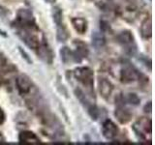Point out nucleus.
<instances>
[{"label":"nucleus","mask_w":155,"mask_h":145,"mask_svg":"<svg viewBox=\"0 0 155 145\" xmlns=\"http://www.w3.org/2000/svg\"><path fill=\"white\" fill-rule=\"evenodd\" d=\"M118 79L124 84L132 83L134 81L143 82L147 81V79L137 68L127 60H123L119 63L118 68Z\"/></svg>","instance_id":"obj_1"},{"label":"nucleus","mask_w":155,"mask_h":145,"mask_svg":"<svg viewBox=\"0 0 155 145\" xmlns=\"http://www.w3.org/2000/svg\"><path fill=\"white\" fill-rule=\"evenodd\" d=\"M73 76L80 83L85 87L91 98L94 96V72L89 67H78L73 72Z\"/></svg>","instance_id":"obj_2"},{"label":"nucleus","mask_w":155,"mask_h":145,"mask_svg":"<svg viewBox=\"0 0 155 145\" xmlns=\"http://www.w3.org/2000/svg\"><path fill=\"white\" fill-rule=\"evenodd\" d=\"M12 26L16 27V29L38 27L33 13L29 9H24V8L19 9L18 11L16 21L12 23Z\"/></svg>","instance_id":"obj_3"},{"label":"nucleus","mask_w":155,"mask_h":145,"mask_svg":"<svg viewBox=\"0 0 155 145\" xmlns=\"http://www.w3.org/2000/svg\"><path fill=\"white\" fill-rule=\"evenodd\" d=\"M116 40H117V43L123 47V50L128 55L134 56L137 53L138 50L137 43H136L133 33L130 30L121 31L117 35V37H116Z\"/></svg>","instance_id":"obj_4"},{"label":"nucleus","mask_w":155,"mask_h":145,"mask_svg":"<svg viewBox=\"0 0 155 145\" xmlns=\"http://www.w3.org/2000/svg\"><path fill=\"white\" fill-rule=\"evenodd\" d=\"M74 93L76 98L79 100V102L81 103V105L84 106V108H86L87 110V113L91 117L92 120H97L99 117V114H100V111L99 108H97L96 105L94 103L90 102V100L88 99V97L86 96V94L82 91L81 88H76L74 90Z\"/></svg>","instance_id":"obj_5"},{"label":"nucleus","mask_w":155,"mask_h":145,"mask_svg":"<svg viewBox=\"0 0 155 145\" xmlns=\"http://www.w3.org/2000/svg\"><path fill=\"white\" fill-rule=\"evenodd\" d=\"M133 130L139 138L143 140L147 139V135L150 137L152 133V122L150 118L142 117L137 120L133 125Z\"/></svg>","instance_id":"obj_6"},{"label":"nucleus","mask_w":155,"mask_h":145,"mask_svg":"<svg viewBox=\"0 0 155 145\" xmlns=\"http://www.w3.org/2000/svg\"><path fill=\"white\" fill-rule=\"evenodd\" d=\"M16 87L18 94L22 97H26L35 89L33 81L28 76L21 74L16 79Z\"/></svg>","instance_id":"obj_7"},{"label":"nucleus","mask_w":155,"mask_h":145,"mask_svg":"<svg viewBox=\"0 0 155 145\" xmlns=\"http://www.w3.org/2000/svg\"><path fill=\"white\" fill-rule=\"evenodd\" d=\"M35 52L37 56L42 61L47 63V64H51L52 63L53 58H54V54H53V51L51 48V47L48 46L47 40L41 43V45L35 50Z\"/></svg>","instance_id":"obj_8"},{"label":"nucleus","mask_w":155,"mask_h":145,"mask_svg":"<svg viewBox=\"0 0 155 145\" xmlns=\"http://www.w3.org/2000/svg\"><path fill=\"white\" fill-rule=\"evenodd\" d=\"M119 129L114 122L110 119L105 120L102 124V134L103 137L108 140H113L117 137Z\"/></svg>","instance_id":"obj_9"},{"label":"nucleus","mask_w":155,"mask_h":145,"mask_svg":"<svg viewBox=\"0 0 155 145\" xmlns=\"http://www.w3.org/2000/svg\"><path fill=\"white\" fill-rule=\"evenodd\" d=\"M117 102V106H116L115 111H114V116L117 119V121L120 124H127L130 122L132 119V112L130 111L129 108H127L125 106V105L121 102Z\"/></svg>","instance_id":"obj_10"},{"label":"nucleus","mask_w":155,"mask_h":145,"mask_svg":"<svg viewBox=\"0 0 155 145\" xmlns=\"http://www.w3.org/2000/svg\"><path fill=\"white\" fill-rule=\"evenodd\" d=\"M59 54H60L61 61L64 63L65 65L74 64V63H81L82 61L81 58L77 55L75 50H70L68 47H61L59 50Z\"/></svg>","instance_id":"obj_11"},{"label":"nucleus","mask_w":155,"mask_h":145,"mask_svg":"<svg viewBox=\"0 0 155 145\" xmlns=\"http://www.w3.org/2000/svg\"><path fill=\"white\" fill-rule=\"evenodd\" d=\"M98 87H99V92H100L101 96L106 100L109 99L110 95L113 94L114 85L109 79H105V77H100L99 79Z\"/></svg>","instance_id":"obj_12"},{"label":"nucleus","mask_w":155,"mask_h":145,"mask_svg":"<svg viewBox=\"0 0 155 145\" xmlns=\"http://www.w3.org/2000/svg\"><path fill=\"white\" fill-rule=\"evenodd\" d=\"M18 142L21 144H38L41 143V139L31 130H22L18 134Z\"/></svg>","instance_id":"obj_13"},{"label":"nucleus","mask_w":155,"mask_h":145,"mask_svg":"<svg viewBox=\"0 0 155 145\" xmlns=\"http://www.w3.org/2000/svg\"><path fill=\"white\" fill-rule=\"evenodd\" d=\"M140 36L145 40L152 37V19L150 17L145 18L143 21L142 24H140Z\"/></svg>","instance_id":"obj_14"},{"label":"nucleus","mask_w":155,"mask_h":145,"mask_svg":"<svg viewBox=\"0 0 155 145\" xmlns=\"http://www.w3.org/2000/svg\"><path fill=\"white\" fill-rule=\"evenodd\" d=\"M72 25L74 27L75 30L82 35L87 31V28H88V22L85 18H73L71 19Z\"/></svg>","instance_id":"obj_15"},{"label":"nucleus","mask_w":155,"mask_h":145,"mask_svg":"<svg viewBox=\"0 0 155 145\" xmlns=\"http://www.w3.org/2000/svg\"><path fill=\"white\" fill-rule=\"evenodd\" d=\"M116 101L121 102L124 105H138L140 103V98L135 93H125L118 96Z\"/></svg>","instance_id":"obj_16"},{"label":"nucleus","mask_w":155,"mask_h":145,"mask_svg":"<svg viewBox=\"0 0 155 145\" xmlns=\"http://www.w3.org/2000/svg\"><path fill=\"white\" fill-rule=\"evenodd\" d=\"M73 45L75 46V52L77 53V55L79 56L81 59H84L87 56H88V53H89V50H88V47L87 45L82 42L81 40H75L74 43H73Z\"/></svg>","instance_id":"obj_17"},{"label":"nucleus","mask_w":155,"mask_h":145,"mask_svg":"<svg viewBox=\"0 0 155 145\" xmlns=\"http://www.w3.org/2000/svg\"><path fill=\"white\" fill-rule=\"evenodd\" d=\"M91 40H92V46L96 50H101V48H103L106 46V38L103 32H98V31L93 32L91 36Z\"/></svg>","instance_id":"obj_18"},{"label":"nucleus","mask_w":155,"mask_h":145,"mask_svg":"<svg viewBox=\"0 0 155 145\" xmlns=\"http://www.w3.org/2000/svg\"><path fill=\"white\" fill-rule=\"evenodd\" d=\"M70 37V33L64 23L56 25V39L58 42H66Z\"/></svg>","instance_id":"obj_19"},{"label":"nucleus","mask_w":155,"mask_h":145,"mask_svg":"<svg viewBox=\"0 0 155 145\" xmlns=\"http://www.w3.org/2000/svg\"><path fill=\"white\" fill-rule=\"evenodd\" d=\"M15 70H17V68L13 64L9 63L7 58L3 54H0V72H11Z\"/></svg>","instance_id":"obj_20"},{"label":"nucleus","mask_w":155,"mask_h":145,"mask_svg":"<svg viewBox=\"0 0 155 145\" xmlns=\"http://www.w3.org/2000/svg\"><path fill=\"white\" fill-rule=\"evenodd\" d=\"M52 21L55 23V25L63 23V12L59 7H53L51 11Z\"/></svg>","instance_id":"obj_21"},{"label":"nucleus","mask_w":155,"mask_h":145,"mask_svg":"<svg viewBox=\"0 0 155 145\" xmlns=\"http://www.w3.org/2000/svg\"><path fill=\"white\" fill-rule=\"evenodd\" d=\"M100 29H101V32H110L111 31V27L110 25V23L105 21V19H102L100 21Z\"/></svg>","instance_id":"obj_22"},{"label":"nucleus","mask_w":155,"mask_h":145,"mask_svg":"<svg viewBox=\"0 0 155 145\" xmlns=\"http://www.w3.org/2000/svg\"><path fill=\"white\" fill-rule=\"evenodd\" d=\"M18 50H19V52H21V54L22 55V58H24V59H25V61H26L27 63H29V64H32L31 58L29 57V55L25 52V50H23L21 47H18Z\"/></svg>","instance_id":"obj_23"},{"label":"nucleus","mask_w":155,"mask_h":145,"mask_svg":"<svg viewBox=\"0 0 155 145\" xmlns=\"http://www.w3.org/2000/svg\"><path fill=\"white\" fill-rule=\"evenodd\" d=\"M143 110H144V112H145V113H150V112H151V110H152V105H151V102H148V103L144 105Z\"/></svg>","instance_id":"obj_24"},{"label":"nucleus","mask_w":155,"mask_h":145,"mask_svg":"<svg viewBox=\"0 0 155 145\" xmlns=\"http://www.w3.org/2000/svg\"><path fill=\"white\" fill-rule=\"evenodd\" d=\"M5 120H6V115H5L4 110L0 108V125H2L5 122Z\"/></svg>","instance_id":"obj_25"},{"label":"nucleus","mask_w":155,"mask_h":145,"mask_svg":"<svg viewBox=\"0 0 155 145\" xmlns=\"http://www.w3.org/2000/svg\"><path fill=\"white\" fill-rule=\"evenodd\" d=\"M5 83V79H3V76L0 75V86H2Z\"/></svg>","instance_id":"obj_26"},{"label":"nucleus","mask_w":155,"mask_h":145,"mask_svg":"<svg viewBox=\"0 0 155 145\" xmlns=\"http://www.w3.org/2000/svg\"><path fill=\"white\" fill-rule=\"evenodd\" d=\"M0 142H5V137L1 133H0Z\"/></svg>","instance_id":"obj_27"},{"label":"nucleus","mask_w":155,"mask_h":145,"mask_svg":"<svg viewBox=\"0 0 155 145\" xmlns=\"http://www.w3.org/2000/svg\"><path fill=\"white\" fill-rule=\"evenodd\" d=\"M45 1L47 2V3H48V4H53L54 3L56 0H45Z\"/></svg>","instance_id":"obj_28"},{"label":"nucleus","mask_w":155,"mask_h":145,"mask_svg":"<svg viewBox=\"0 0 155 145\" xmlns=\"http://www.w3.org/2000/svg\"><path fill=\"white\" fill-rule=\"evenodd\" d=\"M149 1H151V0H149Z\"/></svg>","instance_id":"obj_29"}]
</instances>
